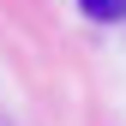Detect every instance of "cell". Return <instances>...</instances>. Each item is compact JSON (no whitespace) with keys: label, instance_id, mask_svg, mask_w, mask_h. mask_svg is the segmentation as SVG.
<instances>
[{"label":"cell","instance_id":"1","mask_svg":"<svg viewBox=\"0 0 126 126\" xmlns=\"http://www.w3.org/2000/svg\"><path fill=\"white\" fill-rule=\"evenodd\" d=\"M78 12L96 18V24H120L126 18V0H78Z\"/></svg>","mask_w":126,"mask_h":126}]
</instances>
